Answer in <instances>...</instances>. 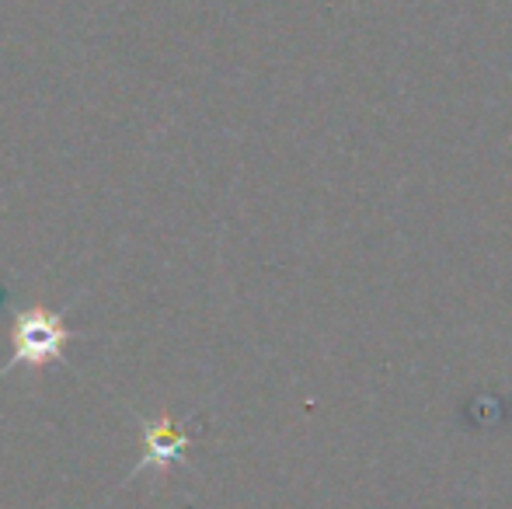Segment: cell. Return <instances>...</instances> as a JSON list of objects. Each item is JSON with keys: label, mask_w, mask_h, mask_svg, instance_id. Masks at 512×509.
Segmentation results:
<instances>
[{"label": "cell", "mask_w": 512, "mask_h": 509, "mask_svg": "<svg viewBox=\"0 0 512 509\" xmlns=\"http://www.w3.org/2000/svg\"><path fill=\"white\" fill-rule=\"evenodd\" d=\"M67 339H70V332L60 314L46 311V307H32V311L14 318L11 367H46V363L60 360L63 349H67Z\"/></svg>", "instance_id": "1"}]
</instances>
